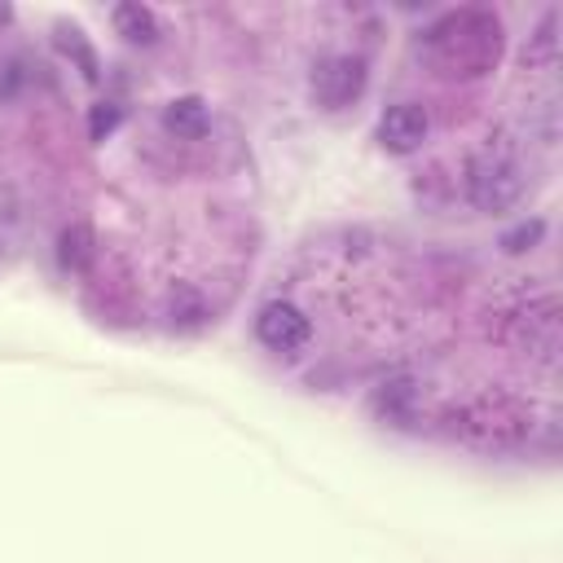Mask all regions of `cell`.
Here are the masks:
<instances>
[{
    "mask_svg": "<svg viewBox=\"0 0 563 563\" xmlns=\"http://www.w3.org/2000/svg\"><path fill=\"white\" fill-rule=\"evenodd\" d=\"M528 189V172L510 150H479L466 158V198L484 216L510 211Z\"/></svg>",
    "mask_w": 563,
    "mask_h": 563,
    "instance_id": "1",
    "label": "cell"
},
{
    "mask_svg": "<svg viewBox=\"0 0 563 563\" xmlns=\"http://www.w3.org/2000/svg\"><path fill=\"white\" fill-rule=\"evenodd\" d=\"M365 79H369L365 57H356V53H330L312 70V97L325 110H343V106H352L365 92Z\"/></svg>",
    "mask_w": 563,
    "mask_h": 563,
    "instance_id": "2",
    "label": "cell"
},
{
    "mask_svg": "<svg viewBox=\"0 0 563 563\" xmlns=\"http://www.w3.org/2000/svg\"><path fill=\"white\" fill-rule=\"evenodd\" d=\"M510 339L523 347L528 361H537L541 369H554L559 365V303L554 299L528 303L519 317H510Z\"/></svg>",
    "mask_w": 563,
    "mask_h": 563,
    "instance_id": "3",
    "label": "cell"
},
{
    "mask_svg": "<svg viewBox=\"0 0 563 563\" xmlns=\"http://www.w3.org/2000/svg\"><path fill=\"white\" fill-rule=\"evenodd\" d=\"M312 334V321L303 317V308H295L290 299H268L260 312H255V339L268 347V352H295L303 347Z\"/></svg>",
    "mask_w": 563,
    "mask_h": 563,
    "instance_id": "4",
    "label": "cell"
},
{
    "mask_svg": "<svg viewBox=\"0 0 563 563\" xmlns=\"http://www.w3.org/2000/svg\"><path fill=\"white\" fill-rule=\"evenodd\" d=\"M427 132H431V119H427V110L418 101H396L378 119V141L391 154H413L427 141Z\"/></svg>",
    "mask_w": 563,
    "mask_h": 563,
    "instance_id": "5",
    "label": "cell"
},
{
    "mask_svg": "<svg viewBox=\"0 0 563 563\" xmlns=\"http://www.w3.org/2000/svg\"><path fill=\"white\" fill-rule=\"evenodd\" d=\"M163 128H167L172 136L198 141V136H207V128H211V110H207V101L194 97V92L172 97V101L163 106Z\"/></svg>",
    "mask_w": 563,
    "mask_h": 563,
    "instance_id": "6",
    "label": "cell"
},
{
    "mask_svg": "<svg viewBox=\"0 0 563 563\" xmlns=\"http://www.w3.org/2000/svg\"><path fill=\"white\" fill-rule=\"evenodd\" d=\"M92 255H97V233H92V224L75 220V224H66V229L57 233V260H62V268L84 273V268L92 264Z\"/></svg>",
    "mask_w": 563,
    "mask_h": 563,
    "instance_id": "7",
    "label": "cell"
},
{
    "mask_svg": "<svg viewBox=\"0 0 563 563\" xmlns=\"http://www.w3.org/2000/svg\"><path fill=\"white\" fill-rule=\"evenodd\" d=\"M114 31L123 35V40H132V44H154L158 40V18H154V9H145V4H114Z\"/></svg>",
    "mask_w": 563,
    "mask_h": 563,
    "instance_id": "8",
    "label": "cell"
},
{
    "mask_svg": "<svg viewBox=\"0 0 563 563\" xmlns=\"http://www.w3.org/2000/svg\"><path fill=\"white\" fill-rule=\"evenodd\" d=\"M559 9H545L541 13V22H537V31H532V40H528V48H523V62L528 66H541V70H554V53H559Z\"/></svg>",
    "mask_w": 563,
    "mask_h": 563,
    "instance_id": "9",
    "label": "cell"
},
{
    "mask_svg": "<svg viewBox=\"0 0 563 563\" xmlns=\"http://www.w3.org/2000/svg\"><path fill=\"white\" fill-rule=\"evenodd\" d=\"M57 48L66 53V57H75V66H79V75L88 79V84H97V53L88 48V40H84V31L79 26H66V22H57Z\"/></svg>",
    "mask_w": 563,
    "mask_h": 563,
    "instance_id": "10",
    "label": "cell"
},
{
    "mask_svg": "<svg viewBox=\"0 0 563 563\" xmlns=\"http://www.w3.org/2000/svg\"><path fill=\"white\" fill-rule=\"evenodd\" d=\"M541 238H545V220L532 216V220H523V224H515V229L501 233V251H506V255H523V251H532Z\"/></svg>",
    "mask_w": 563,
    "mask_h": 563,
    "instance_id": "11",
    "label": "cell"
},
{
    "mask_svg": "<svg viewBox=\"0 0 563 563\" xmlns=\"http://www.w3.org/2000/svg\"><path fill=\"white\" fill-rule=\"evenodd\" d=\"M378 409H383L387 418H409V409H413V387H409L405 378L387 383V387L378 391Z\"/></svg>",
    "mask_w": 563,
    "mask_h": 563,
    "instance_id": "12",
    "label": "cell"
},
{
    "mask_svg": "<svg viewBox=\"0 0 563 563\" xmlns=\"http://www.w3.org/2000/svg\"><path fill=\"white\" fill-rule=\"evenodd\" d=\"M119 119H123V110H119L114 101H97L92 114H88V136H92V141H106V136L119 128Z\"/></svg>",
    "mask_w": 563,
    "mask_h": 563,
    "instance_id": "13",
    "label": "cell"
},
{
    "mask_svg": "<svg viewBox=\"0 0 563 563\" xmlns=\"http://www.w3.org/2000/svg\"><path fill=\"white\" fill-rule=\"evenodd\" d=\"M22 62L18 57H9V62H0V97H13L18 88H22Z\"/></svg>",
    "mask_w": 563,
    "mask_h": 563,
    "instance_id": "14",
    "label": "cell"
},
{
    "mask_svg": "<svg viewBox=\"0 0 563 563\" xmlns=\"http://www.w3.org/2000/svg\"><path fill=\"white\" fill-rule=\"evenodd\" d=\"M4 22H13V4H0V26Z\"/></svg>",
    "mask_w": 563,
    "mask_h": 563,
    "instance_id": "15",
    "label": "cell"
}]
</instances>
